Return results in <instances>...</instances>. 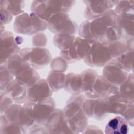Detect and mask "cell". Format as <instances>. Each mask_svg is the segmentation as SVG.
Returning a JSON list of instances; mask_svg holds the SVG:
<instances>
[{
	"mask_svg": "<svg viewBox=\"0 0 134 134\" xmlns=\"http://www.w3.org/2000/svg\"><path fill=\"white\" fill-rule=\"evenodd\" d=\"M75 37L73 35L66 33L55 34L53 37V43L61 50H66L70 48Z\"/></svg>",
	"mask_w": 134,
	"mask_h": 134,
	"instance_id": "26",
	"label": "cell"
},
{
	"mask_svg": "<svg viewBox=\"0 0 134 134\" xmlns=\"http://www.w3.org/2000/svg\"><path fill=\"white\" fill-rule=\"evenodd\" d=\"M27 133H40V134H46L49 133L47 129L44 125H39L35 123L32 125L26 131Z\"/></svg>",
	"mask_w": 134,
	"mask_h": 134,
	"instance_id": "40",
	"label": "cell"
},
{
	"mask_svg": "<svg viewBox=\"0 0 134 134\" xmlns=\"http://www.w3.org/2000/svg\"><path fill=\"white\" fill-rule=\"evenodd\" d=\"M28 64L29 63L21 58L18 53L10 57L4 65H5L7 70L14 76L16 73L22 67Z\"/></svg>",
	"mask_w": 134,
	"mask_h": 134,
	"instance_id": "27",
	"label": "cell"
},
{
	"mask_svg": "<svg viewBox=\"0 0 134 134\" xmlns=\"http://www.w3.org/2000/svg\"><path fill=\"white\" fill-rule=\"evenodd\" d=\"M13 100L3 91L1 92V113L3 114L7 109L13 104Z\"/></svg>",
	"mask_w": 134,
	"mask_h": 134,
	"instance_id": "38",
	"label": "cell"
},
{
	"mask_svg": "<svg viewBox=\"0 0 134 134\" xmlns=\"http://www.w3.org/2000/svg\"><path fill=\"white\" fill-rule=\"evenodd\" d=\"M83 133H103L101 129L95 125H87L82 132Z\"/></svg>",
	"mask_w": 134,
	"mask_h": 134,
	"instance_id": "42",
	"label": "cell"
},
{
	"mask_svg": "<svg viewBox=\"0 0 134 134\" xmlns=\"http://www.w3.org/2000/svg\"><path fill=\"white\" fill-rule=\"evenodd\" d=\"M121 39L120 35L116 25L111 26L107 28L98 41L108 46L111 43Z\"/></svg>",
	"mask_w": 134,
	"mask_h": 134,
	"instance_id": "28",
	"label": "cell"
},
{
	"mask_svg": "<svg viewBox=\"0 0 134 134\" xmlns=\"http://www.w3.org/2000/svg\"><path fill=\"white\" fill-rule=\"evenodd\" d=\"M14 76L5 65H1V90L3 91L6 86L14 79Z\"/></svg>",
	"mask_w": 134,
	"mask_h": 134,
	"instance_id": "36",
	"label": "cell"
},
{
	"mask_svg": "<svg viewBox=\"0 0 134 134\" xmlns=\"http://www.w3.org/2000/svg\"><path fill=\"white\" fill-rule=\"evenodd\" d=\"M128 124L121 116H116L106 124L105 133L106 134H126L128 132Z\"/></svg>",
	"mask_w": 134,
	"mask_h": 134,
	"instance_id": "17",
	"label": "cell"
},
{
	"mask_svg": "<svg viewBox=\"0 0 134 134\" xmlns=\"http://www.w3.org/2000/svg\"><path fill=\"white\" fill-rule=\"evenodd\" d=\"M65 76L64 73L52 71L50 72L47 81L52 92H57L64 87Z\"/></svg>",
	"mask_w": 134,
	"mask_h": 134,
	"instance_id": "25",
	"label": "cell"
},
{
	"mask_svg": "<svg viewBox=\"0 0 134 134\" xmlns=\"http://www.w3.org/2000/svg\"><path fill=\"white\" fill-rule=\"evenodd\" d=\"M93 118L102 120L109 114L107 97L96 98L93 108Z\"/></svg>",
	"mask_w": 134,
	"mask_h": 134,
	"instance_id": "22",
	"label": "cell"
},
{
	"mask_svg": "<svg viewBox=\"0 0 134 134\" xmlns=\"http://www.w3.org/2000/svg\"><path fill=\"white\" fill-rule=\"evenodd\" d=\"M44 126L49 133H72L66 122L61 109L55 108Z\"/></svg>",
	"mask_w": 134,
	"mask_h": 134,
	"instance_id": "11",
	"label": "cell"
},
{
	"mask_svg": "<svg viewBox=\"0 0 134 134\" xmlns=\"http://www.w3.org/2000/svg\"><path fill=\"white\" fill-rule=\"evenodd\" d=\"M26 133L24 129L18 124L9 122L4 114H1L0 122V133Z\"/></svg>",
	"mask_w": 134,
	"mask_h": 134,
	"instance_id": "24",
	"label": "cell"
},
{
	"mask_svg": "<svg viewBox=\"0 0 134 134\" xmlns=\"http://www.w3.org/2000/svg\"><path fill=\"white\" fill-rule=\"evenodd\" d=\"M133 51L128 50L126 52L116 58V60L128 72L133 71Z\"/></svg>",
	"mask_w": 134,
	"mask_h": 134,
	"instance_id": "30",
	"label": "cell"
},
{
	"mask_svg": "<svg viewBox=\"0 0 134 134\" xmlns=\"http://www.w3.org/2000/svg\"><path fill=\"white\" fill-rule=\"evenodd\" d=\"M80 74L82 83L81 93L85 94L92 90L98 75L94 70L91 69L85 70Z\"/></svg>",
	"mask_w": 134,
	"mask_h": 134,
	"instance_id": "23",
	"label": "cell"
},
{
	"mask_svg": "<svg viewBox=\"0 0 134 134\" xmlns=\"http://www.w3.org/2000/svg\"><path fill=\"white\" fill-rule=\"evenodd\" d=\"M116 5L114 11L117 15L125 13H133V0L117 1Z\"/></svg>",
	"mask_w": 134,
	"mask_h": 134,
	"instance_id": "31",
	"label": "cell"
},
{
	"mask_svg": "<svg viewBox=\"0 0 134 134\" xmlns=\"http://www.w3.org/2000/svg\"><path fill=\"white\" fill-rule=\"evenodd\" d=\"M1 24H6L9 23L12 18V15L5 8L1 7Z\"/></svg>",
	"mask_w": 134,
	"mask_h": 134,
	"instance_id": "41",
	"label": "cell"
},
{
	"mask_svg": "<svg viewBox=\"0 0 134 134\" xmlns=\"http://www.w3.org/2000/svg\"><path fill=\"white\" fill-rule=\"evenodd\" d=\"M108 47L114 59L119 57L128 50L126 41L123 39H119L111 43Z\"/></svg>",
	"mask_w": 134,
	"mask_h": 134,
	"instance_id": "29",
	"label": "cell"
},
{
	"mask_svg": "<svg viewBox=\"0 0 134 134\" xmlns=\"http://www.w3.org/2000/svg\"><path fill=\"white\" fill-rule=\"evenodd\" d=\"M13 35L5 31L1 35V65L4 64L13 55L20 51L18 42Z\"/></svg>",
	"mask_w": 134,
	"mask_h": 134,
	"instance_id": "9",
	"label": "cell"
},
{
	"mask_svg": "<svg viewBox=\"0 0 134 134\" xmlns=\"http://www.w3.org/2000/svg\"><path fill=\"white\" fill-rule=\"evenodd\" d=\"M67 61L62 57H58L52 60L50 64L51 71L63 73L68 69Z\"/></svg>",
	"mask_w": 134,
	"mask_h": 134,
	"instance_id": "35",
	"label": "cell"
},
{
	"mask_svg": "<svg viewBox=\"0 0 134 134\" xmlns=\"http://www.w3.org/2000/svg\"><path fill=\"white\" fill-rule=\"evenodd\" d=\"M32 44L36 47L43 48L47 43V38L46 35L42 32L36 34L32 38Z\"/></svg>",
	"mask_w": 134,
	"mask_h": 134,
	"instance_id": "39",
	"label": "cell"
},
{
	"mask_svg": "<svg viewBox=\"0 0 134 134\" xmlns=\"http://www.w3.org/2000/svg\"><path fill=\"white\" fill-rule=\"evenodd\" d=\"M128 74V72L114 59L104 66L102 75L108 83L119 87L126 80Z\"/></svg>",
	"mask_w": 134,
	"mask_h": 134,
	"instance_id": "6",
	"label": "cell"
},
{
	"mask_svg": "<svg viewBox=\"0 0 134 134\" xmlns=\"http://www.w3.org/2000/svg\"><path fill=\"white\" fill-rule=\"evenodd\" d=\"M133 104V102H130L122 115V117L127 121L128 125L131 127H133L134 125Z\"/></svg>",
	"mask_w": 134,
	"mask_h": 134,
	"instance_id": "37",
	"label": "cell"
},
{
	"mask_svg": "<svg viewBox=\"0 0 134 134\" xmlns=\"http://www.w3.org/2000/svg\"><path fill=\"white\" fill-rule=\"evenodd\" d=\"M117 94H119L118 87L108 83L103 75H97L92 90L84 95L90 98H99Z\"/></svg>",
	"mask_w": 134,
	"mask_h": 134,
	"instance_id": "8",
	"label": "cell"
},
{
	"mask_svg": "<svg viewBox=\"0 0 134 134\" xmlns=\"http://www.w3.org/2000/svg\"><path fill=\"white\" fill-rule=\"evenodd\" d=\"M52 94V91L45 79H40L27 88V100L31 103L42 102L51 97Z\"/></svg>",
	"mask_w": 134,
	"mask_h": 134,
	"instance_id": "10",
	"label": "cell"
},
{
	"mask_svg": "<svg viewBox=\"0 0 134 134\" xmlns=\"http://www.w3.org/2000/svg\"><path fill=\"white\" fill-rule=\"evenodd\" d=\"M119 94L128 100L134 101V77L133 72L128 73L126 80L118 87Z\"/></svg>",
	"mask_w": 134,
	"mask_h": 134,
	"instance_id": "20",
	"label": "cell"
},
{
	"mask_svg": "<svg viewBox=\"0 0 134 134\" xmlns=\"http://www.w3.org/2000/svg\"><path fill=\"white\" fill-rule=\"evenodd\" d=\"M109 114L122 115L128 104L129 102L119 94L107 97Z\"/></svg>",
	"mask_w": 134,
	"mask_h": 134,
	"instance_id": "18",
	"label": "cell"
},
{
	"mask_svg": "<svg viewBox=\"0 0 134 134\" xmlns=\"http://www.w3.org/2000/svg\"><path fill=\"white\" fill-rule=\"evenodd\" d=\"M4 7L12 15L17 16L24 12V4L23 1H5Z\"/></svg>",
	"mask_w": 134,
	"mask_h": 134,
	"instance_id": "32",
	"label": "cell"
},
{
	"mask_svg": "<svg viewBox=\"0 0 134 134\" xmlns=\"http://www.w3.org/2000/svg\"><path fill=\"white\" fill-rule=\"evenodd\" d=\"M88 4L84 10V16L88 20H92L101 16L106 11L111 9L116 1L87 2Z\"/></svg>",
	"mask_w": 134,
	"mask_h": 134,
	"instance_id": "14",
	"label": "cell"
},
{
	"mask_svg": "<svg viewBox=\"0 0 134 134\" xmlns=\"http://www.w3.org/2000/svg\"><path fill=\"white\" fill-rule=\"evenodd\" d=\"M117 17L115 11L110 9L99 17L83 22L79 28L80 37L98 41L108 27L116 25Z\"/></svg>",
	"mask_w": 134,
	"mask_h": 134,
	"instance_id": "1",
	"label": "cell"
},
{
	"mask_svg": "<svg viewBox=\"0 0 134 134\" xmlns=\"http://www.w3.org/2000/svg\"><path fill=\"white\" fill-rule=\"evenodd\" d=\"M55 109V102L51 97L41 102L31 103L32 117L35 122L39 125H44L48 118Z\"/></svg>",
	"mask_w": 134,
	"mask_h": 134,
	"instance_id": "7",
	"label": "cell"
},
{
	"mask_svg": "<svg viewBox=\"0 0 134 134\" xmlns=\"http://www.w3.org/2000/svg\"><path fill=\"white\" fill-rule=\"evenodd\" d=\"M21 106L20 104H13L5 111L4 115L9 122L18 124Z\"/></svg>",
	"mask_w": 134,
	"mask_h": 134,
	"instance_id": "33",
	"label": "cell"
},
{
	"mask_svg": "<svg viewBox=\"0 0 134 134\" xmlns=\"http://www.w3.org/2000/svg\"><path fill=\"white\" fill-rule=\"evenodd\" d=\"M34 34L44 31L47 28V23L34 13L30 14Z\"/></svg>",
	"mask_w": 134,
	"mask_h": 134,
	"instance_id": "34",
	"label": "cell"
},
{
	"mask_svg": "<svg viewBox=\"0 0 134 134\" xmlns=\"http://www.w3.org/2000/svg\"><path fill=\"white\" fill-rule=\"evenodd\" d=\"M3 91L16 103L21 104L27 101V88L15 79Z\"/></svg>",
	"mask_w": 134,
	"mask_h": 134,
	"instance_id": "13",
	"label": "cell"
},
{
	"mask_svg": "<svg viewBox=\"0 0 134 134\" xmlns=\"http://www.w3.org/2000/svg\"><path fill=\"white\" fill-rule=\"evenodd\" d=\"M14 28L15 32L25 35L34 34L31 18L27 13H23L17 16L15 19Z\"/></svg>",
	"mask_w": 134,
	"mask_h": 134,
	"instance_id": "19",
	"label": "cell"
},
{
	"mask_svg": "<svg viewBox=\"0 0 134 134\" xmlns=\"http://www.w3.org/2000/svg\"><path fill=\"white\" fill-rule=\"evenodd\" d=\"M85 99V95L82 94H73L68 99L63 109L64 118H70L82 111L83 104Z\"/></svg>",
	"mask_w": 134,
	"mask_h": 134,
	"instance_id": "16",
	"label": "cell"
},
{
	"mask_svg": "<svg viewBox=\"0 0 134 134\" xmlns=\"http://www.w3.org/2000/svg\"><path fill=\"white\" fill-rule=\"evenodd\" d=\"M47 27L51 32L57 34L66 33L73 35L77 26L66 13L61 12L53 15L47 21Z\"/></svg>",
	"mask_w": 134,
	"mask_h": 134,
	"instance_id": "5",
	"label": "cell"
},
{
	"mask_svg": "<svg viewBox=\"0 0 134 134\" xmlns=\"http://www.w3.org/2000/svg\"><path fill=\"white\" fill-rule=\"evenodd\" d=\"M133 13L117 15L116 25L118 28L121 39L127 40L133 37Z\"/></svg>",
	"mask_w": 134,
	"mask_h": 134,
	"instance_id": "12",
	"label": "cell"
},
{
	"mask_svg": "<svg viewBox=\"0 0 134 134\" xmlns=\"http://www.w3.org/2000/svg\"><path fill=\"white\" fill-rule=\"evenodd\" d=\"M81 79L80 74L70 73L66 75L64 90L70 93L78 94L81 93Z\"/></svg>",
	"mask_w": 134,
	"mask_h": 134,
	"instance_id": "21",
	"label": "cell"
},
{
	"mask_svg": "<svg viewBox=\"0 0 134 134\" xmlns=\"http://www.w3.org/2000/svg\"><path fill=\"white\" fill-rule=\"evenodd\" d=\"M113 59L108 46L96 41L92 44L84 61L90 66L101 67L105 66Z\"/></svg>",
	"mask_w": 134,
	"mask_h": 134,
	"instance_id": "2",
	"label": "cell"
},
{
	"mask_svg": "<svg viewBox=\"0 0 134 134\" xmlns=\"http://www.w3.org/2000/svg\"><path fill=\"white\" fill-rule=\"evenodd\" d=\"M18 54L35 69L44 68L51 60L50 52L44 48H24L20 50Z\"/></svg>",
	"mask_w": 134,
	"mask_h": 134,
	"instance_id": "4",
	"label": "cell"
},
{
	"mask_svg": "<svg viewBox=\"0 0 134 134\" xmlns=\"http://www.w3.org/2000/svg\"><path fill=\"white\" fill-rule=\"evenodd\" d=\"M14 77L27 88L31 86L40 79L38 72L29 64L22 67Z\"/></svg>",
	"mask_w": 134,
	"mask_h": 134,
	"instance_id": "15",
	"label": "cell"
},
{
	"mask_svg": "<svg viewBox=\"0 0 134 134\" xmlns=\"http://www.w3.org/2000/svg\"><path fill=\"white\" fill-rule=\"evenodd\" d=\"M95 41L81 37H76L70 49L61 51V55L68 63L84 59Z\"/></svg>",
	"mask_w": 134,
	"mask_h": 134,
	"instance_id": "3",
	"label": "cell"
}]
</instances>
